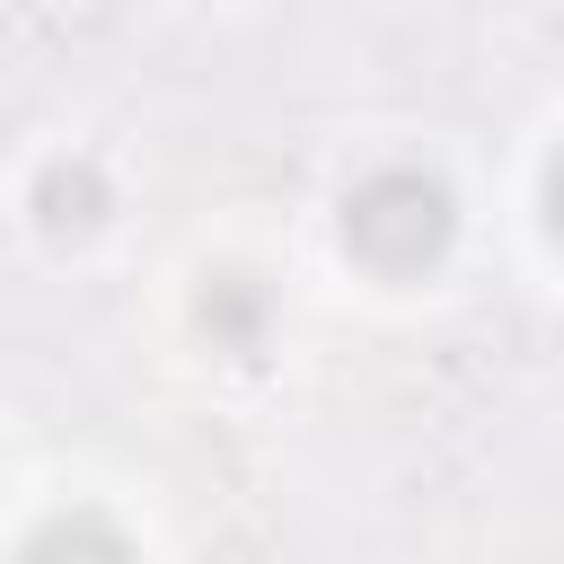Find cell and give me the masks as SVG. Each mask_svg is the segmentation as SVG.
Masks as SVG:
<instances>
[{
  "label": "cell",
  "instance_id": "2",
  "mask_svg": "<svg viewBox=\"0 0 564 564\" xmlns=\"http://www.w3.org/2000/svg\"><path fill=\"white\" fill-rule=\"evenodd\" d=\"M194 326H203V344H212L220 361H256L264 335H273V291H264V273L212 264L203 291H194Z\"/></svg>",
  "mask_w": 564,
  "mask_h": 564
},
{
  "label": "cell",
  "instance_id": "5",
  "mask_svg": "<svg viewBox=\"0 0 564 564\" xmlns=\"http://www.w3.org/2000/svg\"><path fill=\"white\" fill-rule=\"evenodd\" d=\"M546 238L564 247V150L546 159Z\"/></svg>",
  "mask_w": 564,
  "mask_h": 564
},
{
  "label": "cell",
  "instance_id": "4",
  "mask_svg": "<svg viewBox=\"0 0 564 564\" xmlns=\"http://www.w3.org/2000/svg\"><path fill=\"white\" fill-rule=\"evenodd\" d=\"M18 564H141V555L106 511H53L18 538Z\"/></svg>",
  "mask_w": 564,
  "mask_h": 564
},
{
  "label": "cell",
  "instance_id": "1",
  "mask_svg": "<svg viewBox=\"0 0 564 564\" xmlns=\"http://www.w3.org/2000/svg\"><path fill=\"white\" fill-rule=\"evenodd\" d=\"M335 229H344V256L352 264H370L388 282H414V273H432L458 247V194L423 159H379V167H361L344 185Z\"/></svg>",
  "mask_w": 564,
  "mask_h": 564
},
{
  "label": "cell",
  "instance_id": "3",
  "mask_svg": "<svg viewBox=\"0 0 564 564\" xmlns=\"http://www.w3.org/2000/svg\"><path fill=\"white\" fill-rule=\"evenodd\" d=\"M26 203H35V229H44V238H88V229L115 212V185H106L97 159H70V150H62V159L35 167V194H26Z\"/></svg>",
  "mask_w": 564,
  "mask_h": 564
}]
</instances>
